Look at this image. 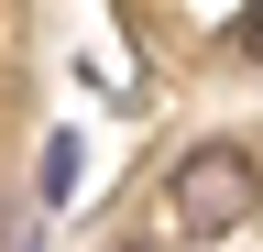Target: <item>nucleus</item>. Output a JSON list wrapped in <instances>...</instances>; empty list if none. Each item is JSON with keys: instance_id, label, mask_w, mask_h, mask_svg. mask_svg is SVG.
Segmentation results:
<instances>
[{"instance_id": "nucleus-1", "label": "nucleus", "mask_w": 263, "mask_h": 252, "mask_svg": "<svg viewBox=\"0 0 263 252\" xmlns=\"http://www.w3.org/2000/svg\"><path fill=\"white\" fill-rule=\"evenodd\" d=\"M164 208H176L186 241L241 230V219H252V143H197L186 165H176V186H164Z\"/></svg>"}, {"instance_id": "nucleus-2", "label": "nucleus", "mask_w": 263, "mask_h": 252, "mask_svg": "<svg viewBox=\"0 0 263 252\" xmlns=\"http://www.w3.org/2000/svg\"><path fill=\"white\" fill-rule=\"evenodd\" d=\"M132 252H143V241H132Z\"/></svg>"}]
</instances>
